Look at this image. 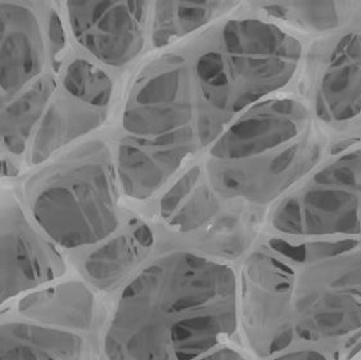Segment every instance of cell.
I'll use <instances>...</instances> for the list:
<instances>
[{
  "label": "cell",
  "instance_id": "7402d4cb",
  "mask_svg": "<svg viewBox=\"0 0 361 360\" xmlns=\"http://www.w3.org/2000/svg\"><path fill=\"white\" fill-rule=\"evenodd\" d=\"M195 360H247V358L237 349L223 345Z\"/></svg>",
  "mask_w": 361,
  "mask_h": 360
},
{
  "label": "cell",
  "instance_id": "8992f818",
  "mask_svg": "<svg viewBox=\"0 0 361 360\" xmlns=\"http://www.w3.org/2000/svg\"><path fill=\"white\" fill-rule=\"evenodd\" d=\"M271 225L283 237H361V150L322 167L274 210Z\"/></svg>",
  "mask_w": 361,
  "mask_h": 360
},
{
  "label": "cell",
  "instance_id": "7c38bea8",
  "mask_svg": "<svg viewBox=\"0 0 361 360\" xmlns=\"http://www.w3.org/2000/svg\"><path fill=\"white\" fill-rule=\"evenodd\" d=\"M314 112L326 125H347L361 116V29L333 44L319 72Z\"/></svg>",
  "mask_w": 361,
  "mask_h": 360
},
{
  "label": "cell",
  "instance_id": "8fae6325",
  "mask_svg": "<svg viewBox=\"0 0 361 360\" xmlns=\"http://www.w3.org/2000/svg\"><path fill=\"white\" fill-rule=\"evenodd\" d=\"M201 145L197 129L170 137L126 136L117 147V176L126 195L147 200L166 186L181 166Z\"/></svg>",
  "mask_w": 361,
  "mask_h": 360
},
{
  "label": "cell",
  "instance_id": "44dd1931",
  "mask_svg": "<svg viewBox=\"0 0 361 360\" xmlns=\"http://www.w3.org/2000/svg\"><path fill=\"white\" fill-rule=\"evenodd\" d=\"M62 92L94 107L109 109L114 83L99 67L85 59H76L66 68Z\"/></svg>",
  "mask_w": 361,
  "mask_h": 360
},
{
  "label": "cell",
  "instance_id": "2e32d148",
  "mask_svg": "<svg viewBox=\"0 0 361 360\" xmlns=\"http://www.w3.org/2000/svg\"><path fill=\"white\" fill-rule=\"evenodd\" d=\"M107 111L79 101L65 92L53 98L37 125L30 162L39 165L56 152L101 126Z\"/></svg>",
  "mask_w": 361,
  "mask_h": 360
},
{
  "label": "cell",
  "instance_id": "ffe728a7",
  "mask_svg": "<svg viewBox=\"0 0 361 360\" xmlns=\"http://www.w3.org/2000/svg\"><path fill=\"white\" fill-rule=\"evenodd\" d=\"M255 7L270 18L281 20L307 32H326L341 28L354 12V3L345 1H278Z\"/></svg>",
  "mask_w": 361,
  "mask_h": 360
},
{
  "label": "cell",
  "instance_id": "9a60e30c",
  "mask_svg": "<svg viewBox=\"0 0 361 360\" xmlns=\"http://www.w3.org/2000/svg\"><path fill=\"white\" fill-rule=\"evenodd\" d=\"M153 233L143 222L133 220L98 244L82 264L87 282L98 289H111L123 281L151 251Z\"/></svg>",
  "mask_w": 361,
  "mask_h": 360
},
{
  "label": "cell",
  "instance_id": "6da1fadb",
  "mask_svg": "<svg viewBox=\"0 0 361 360\" xmlns=\"http://www.w3.org/2000/svg\"><path fill=\"white\" fill-rule=\"evenodd\" d=\"M239 311L264 360L296 350L359 359L361 237L267 241L245 264Z\"/></svg>",
  "mask_w": 361,
  "mask_h": 360
},
{
  "label": "cell",
  "instance_id": "277c9868",
  "mask_svg": "<svg viewBox=\"0 0 361 360\" xmlns=\"http://www.w3.org/2000/svg\"><path fill=\"white\" fill-rule=\"evenodd\" d=\"M301 59L298 39L273 22L224 23L203 45L192 70L200 144L214 143L238 116L287 87Z\"/></svg>",
  "mask_w": 361,
  "mask_h": 360
},
{
  "label": "cell",
  "instance_id": "ba28073f",
  "mask_svg": "<svg viewBox=\"0 0 361 360\" xmlns=\"http://www.w3.org/2000/svg\"><path fill=\"white\" fill-rule=\"evenodd\" d=\"M63 256L18 203L0 205V308L56 281Z\"/></svg>",
  "mask_w": 361,
  "mask_h": 360
},
{
  "label": "cell",
  "instance_id": "cb8c5ba5",
  "mask_svg": "<svg viewBox=\"0 0 361 360\" xmlns=\"http://www.w3.org/2000/svg\"><path fill=\"white\" fill-rule=\"evenodd\" d=\"M356 360H361V356H360V358H359V359H356Z\"/></svg>",
  "mask_w": 361,
  "mask_h": 360
},
{
  "label": "cell",
  "instance_id": "7a4b0ae2",
  "mask_svg": "<svg viewBox=\"0 0 361 360\" xmlns=\"http://www.w3.org/2000/svg\"><path fill=\"white\" fill-rule=\"evenodd\" d=\"M239 282L189 251L153 260L123 287L103 335L106 360H195L238 330Z\"/></svg>",
  "mask_w": 361,
  "mask_h": 360
},
{
  "label": "cell",
  "instance_id": "e0dca14e",
  "mask_svg": "<svg viewBox=\"0 0 361 360\" xmlns=\"http://www.w3.org/2000/svg\"><path fill=\"white\" fill-rule=\"evenodd\" d=\"M219 210V195L201 166L181 175L159 202L161 217L169 227L183 233L202 228Z\"/></svg>",
  "mask_w": 361,
  "mask_h": 360
},
{
  "label": "cell",
  "instance_id": "52a82bcc",
  "mask_svg": "<svg viewBox=\"0 0 361 360\" xmlns=\"http://www.w3.org/2000/svg\"><path fill=\"white\" fill-rule=\"evenodd\" d=\"M123 128L149 139L197 129L195 80L183 58L162 57L142 73L125 104Z\"/></svg>",
  "mask_w": 361,
  "mask_h": 360
},
{
  "label": "cell",
  "instance_id": "3957f363",
  "mask_svg": "<svg viewBox=\"0 0 361 360\" xmlns=\"http://www.w3.org/2000/svg\"><path fill=\"white\" fill-rule=\"evenodd\" d=\"M323 148L302 102L269 98L238 116L211 144L204 170L220 197L260 206L311 173Z\"/></svg>",
  "mask_w": 361,
  "mask_h": 360
},
{
  "label": "cell",
  "instance_id": "ac0fdd59",
  "mask_svg": "<svg viewBox=\"0 0 361 360\" xmlns=\"http://www.w3.org/2000/svg\"><path fill=\"white\" fill-rule=\"evenodd\" d=\"M235 1H157L151 9V40L154 48H165L231 12Z\"/></svg>",
  "mask_w": 361,
  "mask_h": 360
},
{
  "label": "cell",
  "instance_id": "603a6c76",
  "mask_svg": "<svg viewBox=\"0 0 361 360\" xmlns=\"http://www.w3.org/2000/svg\"><path fill=\"white\" fill-rule=\"evenodd\" d=\"M267 360H328L322 354L307 352V350H296L288 353L279 354Z\"/></svg>",
  "mask_w": 361,
  "mask_h": 360
},
{
  "label": "cell",
  "instance_id": "30bf717a",
  "mask_svg": "<svg viewBox=\"0 0 361 360\" xmlns=\"http://www.w3.org/2000/svg\"><path fill=\"white\" fill-rule=\"evenodd\" d=\"M43 22L25 3H0V111L42 78L48 59L57 61Z\"/></svg>",
  "mask_w": 361,
  "mask_h": 360
},
{
  "label": "cell",
  "instance_id": "5b68a950",
  "mask_svg": "<svg viewBox=\"0 0 361 360\" xmlns=\"http://www.w3.org/2000/svg\"><path fill=\"white\" fill-rule=\"evenodd\" d=\"M32 222L51 244L92 247L120 228L115 167L109 148L92 142L42 175L29 191Z\"/></svg>",
  "mask_w": 361,
  "mask_h": 360
},
{
  "label": "cell",
  "instance_id": "4fadbf2b",
  "mask_svg": "<svg viewBox=\"0 0 361 360\" xmlns=\"http://www.w3.org/2000/svg\"><path fill=\"white\" fill-rule=\"evenodd\" d=\"M87 341L76 332L0 314V360H85Z\"/></svg>",
  "mask_w": 361,
  "mask_h": 360
},
{
  "label": "cell",
  "instance_id": "5bb4252c",
  "mask_svg": "<svg viewBox=\"0 0 361 360\" xmlns=\"http://www.w3.org/2000/svg\"><path fill=\"white\" fill-rule=\"evenodd\" d=\"M15 311L31 322L82 335L94 327L98 304L84 282L68 281L23 296Z\"/></svg>",
  "mask_w": 361,
  "mask_h": 360
},
{
  "label": "cell",
  "instance_id": "d6986e66",
  "mask_svg": "<svg viewBox=\"0 0 361 360\" xmlns=\"http://www.w3.org/2000/svg\"><path fill=\"white\" fill-rule=\"evenodd\" d=\"M56 88V79L44 75L0 111V144L12 155L20 156L26 150Z\"/></svg>",
  "mask_w": 361,
  "mask_h": 360
},
{
  "label": "cell",
  "instance_id": "9c48e42d",
  "mask_svg": "<svg viewBox=\"0 0 361 360\" xmlns=\"http://www.w3.org/2000/svg\"><path fill=\"white\" fill-rule=\"evenodd\" d=\"M152 3L67 1L66 12L76 42L104 65L121 67L145 48Z\"/></svg>",
  "mask_w": 361,
  "mask_h": 360
}]
</instances>
